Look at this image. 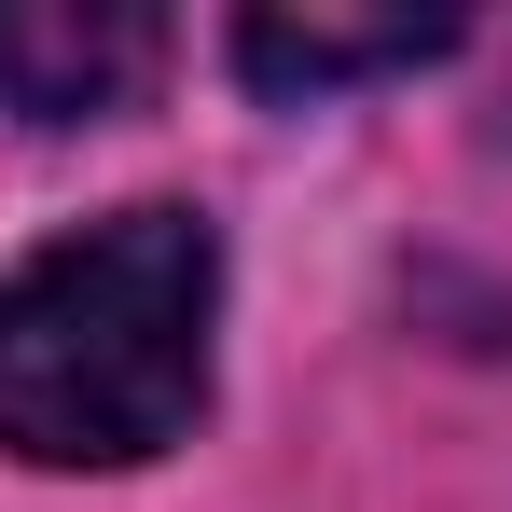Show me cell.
<instances>
[{
	"instance_id": "3957f363",
	"label": "cell",
	"mask_w": 512,
	"mask_h": 512,
	"mask_svg": "<svg viewBox=\"0 0 512 512\" xmlns=\"http://www.w3.org/2000/svg\"><path fill=\"white\" fill-rule=\"evenodd\" d=\"M457 42V14H416V0H388V14H236V70L263 97H333V84H388V70H429Z\"/></svg>"
},
{
	"instance_id": "6da1fadb",
	"label": "cell",
	"mask_w": 512,
	"mask_h": 512,
	"mask_svg": "<svg viewBox=\"0 0 512 512\" xmlns=\"http://www.w3.org/2000/svg\"><path fill=\"white\" fill-rule=\"evenodd\" d=\"M222 236L194 208H111L0 277V443L28 471H139L208 402Z\"/></svg>"
},
{
	"instance_id": "7a4b0ae2",
	"label": "cell",
	"mask_w": 512,
	"mask_h": 512,
	"mask_svg": "<svg viewBox=\"0 0 512 512\" xmlns=\"http://www.w3.org/2000/svg\"><path fill=\"white\" fill-rule=\"evenodd\" d=\"M167 70V14L139 0H0V111L28 125H97Z\"/></svg>"
}]
</instances>
